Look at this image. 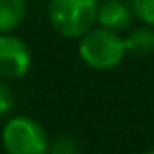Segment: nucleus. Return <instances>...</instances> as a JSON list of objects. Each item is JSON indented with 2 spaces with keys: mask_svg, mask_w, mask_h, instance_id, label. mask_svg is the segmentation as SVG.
<instances>
[{
  "mask_svg": "<svg viewBox=\"0 0 154 154\" xmlns=\"http://www.w3.org/2000/svg\"><path fill=\"white\" fill-rule=\"evenodd\" d=\"M78 55L94 70H111L127 57L125 39L121 33L94 26L78 39Z\"/></svg>",
  "mask_w": 154,
  "mask_h": 154,
  "instance_id": "obj_1",
  "label": "nucleus"
},
{
  "mask_svg": "<svg viewBox=\"0 0 154 154\" xmlns=\"http://www.w3.org/2000/svg\"><path fill=\"white\" fill-rule=\"evenodd\" d=\"M100 0H49L47 18L55 33L64 39H80L96 26Z\"/></svg>",
  "mask_w": 154,
  "mask_h": 154,
  "instance_id": "obj_2",
  "label": "nucleus"
},
{
  "mask_svg": "<svg viewBox=\"0 0 154 154\" xmlns=\"http://www.w3.org/2000/svg\"><path fill=\"white\" fill-rule=\"evenodd\" d=\"M0 143L6 154H47L51 139L37 119L14 115L4 123Z\"/></svg>",
  "mask_w": 154,
  "mask_h": 154,
  "instance_id": "obj_3",
  "label": "nucleus"
},
{
  "mask_svg": "<svg viewBox=\"0 0 154 154\" xmlns=\"http://www.w3.org/2000/svg\"><path fill=\"white\" fill-rule=\"evenodd\" d=\"M33 64L29 43L16 33H0V80H22Z\"/></svg>",
  "mask_w": 154,
  "mask_h": 154,
  "instance_id": "obj_4",
  "label": "nucleus"
},
{
  "mask_svg": "<svg viewBox=\"0 0 154 154\" xmlns=\"http://www.w3.org/2000/svg\"><path fill=\"white\" fill-rule=\"evenodd\" d=\"M133 22H135V14H133L131 2H125V0H102L98 4L96 26L123 35L133 27Z\"/></svg>",
  "mask_w": 154,
  "mask_h": 154,
  "instance_id": "obj_5",
  "label": "nucleus"
},
{
  "mask_svg": "<svg viewBox=\"0 0 154 154\" xmlns=\"http://www.w3.org/2000/svg\"><path fill=\"white\" fill-rule=\"evenodd\" d=\"M125 39V49L127 55H137V57H146L154 53V27L140 23V26H133L123 35Z\"/></svg>",
  "mask_w": 154,
  "mask_h": 154,
  "instance_id": "obj_6",
  "label": "nucleus"
},
{
  "mask_svg": "<svg viewBox=\"0 0 154 154\" xmlns=\"http://www.w3.org/2000/svg\"><path fill=\"white\" fill-rule=\"evenodd\" d=\"M27 14V0H0V33H14Z\"/></svg>",
  "mask_w": 154,
  "mask_h": 154,
  "instance_id": "obj_7",
  "label": "nucleus"
},
{
  "mask_svg": "<svg viewBox=\"0 0 154 154\" xmlns=\"http://www.w3.org/2000/svg\"><path fill=\"white\" fill-rule=\"evenodd\" d=\"M47 154H82V148L72 135H59L51 139Z\"/></svg>",
  "mask_w": 154,
  "mask_h": 154,
  "instance_id": "obj_8",
  "label": "nucleus"
},
{
  "mask_svg": "<svg viewBox=\"0 0 154 154\" xmlns=\"http://www.w3.org/2000/svg\"><path fill=\"white\" fill-rule=\"evenodd\" d=\"M135 20L154 27V0H131Z\"/></svg>",
  "mask_w": 154,
  "mask_h": 154,
  "instance_id": "obj_9",
  "label": "nucleus"
},
{
  "mask_svg": "<svg viewBox=\"0 0 154 154\" xmlns=\"http://www.w3.org/2000/svg\"><path fill=\"white\" fill-rule=\"evenodd\" d=\"M16 105V94L6 80H0V117H6Z\"/></svg>",
  "mask_w": 154,
  "mask_h": 154,
  "instance_id": "obj_10",
  "label": "nucleus"
},
{
  "mask_svg": "<svg viewBox=\"0 0 154 154\" xmlns=\"http://www.w3.org/2000/svg\"><path fill=\"white\" fill-rule=\"evenodd\" d=\"M143 154H154V148H148V150H144Z\"/></svg>",
  "mask_w": 154,
  "mask_h": 154,
  "instance_id": "obj_11",
  "label": "nucleus"
},
{
  "mask_svg": "<svg viewBox=\"0 0 154 154\" xmlns=\"http://www.w3.org/2000/svg\"><path fill=\"white\" fill-rule=\"evenodd\" d=\"M100 2H102V0H100Z\"/></svg>",
  "mask_w": 154,
  "mask_h": 154,
  "instance_id": "obj_12",
  "label": "nucleus"
}]
</instances>
